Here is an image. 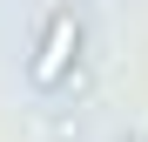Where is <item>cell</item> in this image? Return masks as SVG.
<instances>
[{"instance_id": "1", "label": "cell", "mask_w": 148, "mask_h": 142, "mask_svg": "<svg viewBox=\"0 0 148 142\" xmlns=\"http://www.w3.org/2000/svg\"><path fill=\"white\" fill-rule=\"evenodd\" d=\"M74 54H81V14L74 7H54L40 20V41H34V61H27V81L40 95H54L67 75H74Z\"/></svg>"}, {"instance_id": "2", "label": "cell", "mask_w": 148, "mask_h": 142, "mask_svg": "<svg viewBox=\"0 0 148 142\" xmlns=\"http://www.w3.org/2000/svg\"><path fill=\"white\" fill-rule=\"evenodd\" d=\"M121 142H148V135H121Z\"/></svg>"}]
</instances>
